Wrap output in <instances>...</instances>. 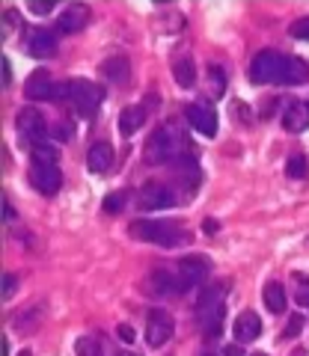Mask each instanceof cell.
<instances>
[{"mask_svg": "<svg viewBox=\"0 0 309 356\" xmlns=\"http://www.w3.org/2000/svg\"><path fill=\"white\" fill-rule=\"evenodd\" d=\"M3 21H6V24H3V39L9 36V30H13V27L24 24V21H21V15L15 13V9H6V13H3Z\"/></svg>", "mask_w": 309, "mask_h": 356, "instance_id": "obj_31", "label": "cell"}, {"mask_svg": "<svg viewBox=\"0 0 309 356\" xmlns=\"http://www.w3.org/2000/svg\"><path fill=\"white\" fill-rule=\"evenodd\" d=\"M122 205H125V193H110L104 202H102V208L107 211V214H116V211H122Z\"/></svg>", "mask_w": 309, "mask_h": 356, "instance_id": "obj_28", "label": "cell"}, {"mask_svg": "<svg viewBox=\"0 0 309 356\" xmlns=\"http://www.w3.org/2000/svg\"><path fill=\"white\" fill-rule=\"evenodd\" d=\"M30 184L42 196H57L63 187V172L57 163H30Z\"/></svg>", "mask_w": 309, "mask_h": 356, "instance_id": "obj_6", "label": "cell"}, {"mask_svg": "<svg viewBox=\"0 0 309 356\" xmlns=\"http://www.w3.org/2000/svg\"><path fill=\"white\" fill-rule=\"evenodd\" d=\"M69 86H72L69 104L77 110V116L90 119L104 102V89L98 83H93V81H69Z\"/></svg>", "mask_w": 309, "mask_h": 356, "instance_id": "obj_3", "label": "cell"}, {"mask_svg": "<svg viewBox=\"0 0 309 356\" xmlns=\"http://www.w3.org/2000/svg\"><path fill=\"white\" fill-rule=\"evenodd\" d=\"M173 77H175V83H179L182 89H187V86H193L196 83V69H193V60L191 57H175V63H173Z\"/></svg>", "mask_w": 309, "mask_h": 356, "instance_id": "obj_20", "label": "cell"}, {"mask_svg": "<svg viewBox=\"0 0 309 356\" xmlns=\"http://www.w3.org/2000/svg\"><path fill=\"white\" fill-rule=\"evenodd\" d=\"M203 356H220V353H203Z\"/></svg>", "mask_w": 309, "mask_h": 356, "instance_id": "obj_42", "label": "cell"}, {"mask_svg": "<svg viewBox=\"0 0 309 356\" xmlns=\"http://www.w3.org/2000/svg\"><path fill=\"white\" fill-rule=\"evenodd\" d=\"M110 163H113V146L110 143H93L90 152H86V170L95 172V175H102L110 170Z\"/></svg>", "mask_w": 309, "mask_h": 356, "instance_id": "obj_15", "label": "cell"}, {"mask_svg": "<svg viewBox=\"0 0 309 356\" xmlns=\"http://www.w3.org/2000/svg\"><path fill=\"white\" fill-rule=\"evenodd\" d=\"M143 119H146V113H143V107H125L122 113H119V131H122V137H131V134H137Z\"/></svg>", "mask_w": 309, "mask_h": 356, "instance_id": "obj_21", "label": "cell"}, {"mask_svg": "<svg viewBox=\"0 0 309 356\" xmlns=\"http://www.w3.org/2000/svg\"><path fill=\"white\" fill-rule=\"evenodd\" d=\"M223 356H244V350H241L238 344H229V348L223 350Z\"/></svg>", "mask_w": 309, "mask_h": 356, "instance_id": "obj_38", "label": "cell"}, {"mask_svg": "<svg viewBox=\"0 0 309 356\" xmlns=\"http://www.w3.org/2000/svg\"><path fill=\"white\" fill-rule=\"evenodd\" d=\"M77 353H81V356H98V350H95V344H93L90 339L77 341Z\"/></svg>", "mask_w": 309, "mask_h": 356, "instance_id": "obj_34", "label": "cell"}, {"mask_svg": "<svg viewBox=\"0 0 309 356\" xmlns=\"http://www.w3.org/2000/svg\"><path fill=\"white\" fill-rule=\"evenodd\" d=\"M149 291L152 294H173V291H182V285L173 280V273H167V270H154L152 276H149Z\"/></svg>", "mask_w": 309, "mask_h": 356, "instance_id": "obj_22", "label": "cell"}, {"mask_svg": "<svg viewBox=\"0 0 309 356\" xmlns=\"http://www.w3.org/2000/svg\"><path fill=\"white\" fill-rule=\"evenodd\" d=\"M262 297H264V306H268L274 315H280V312L285 309V288L280 282H268V285H264Z\"/></svg>", "mask_w": 309, "mask_h": 356, "instance_id": "obj_23", "label": "cell"}, {"mask_svg": "<svg viewBox=\"0 0 309 356\" xmlns=\"http://www.w3.org/2000/svg\"><path fill=\"white\" fill-rule=\"evenodd\" d=\"M280 69H283V57L274 51H262L256 60L250 65V81L253 83H277L280 77Z\"/></svg>", "mask_w": 309, "mask_h": 356, "instance_id": "obj_9", "label": "cell"}, {"mask_svg": "<svg viewBox=\"0 0 309 356\" xmlns=\"http://www.w3.org/2000/svg\"><path fill=\"white\" fill-rule=\"evenodd\" d=\"M179 154V140L173 137V128H161L152 134L149 146H146V158L149 163H170Z\"/></svg>", "mask_w": 309, "mask_h": 356, "instance_id": "obj_7", "label": "cell"}, {"mask_svg": "<svg viewBox=\"0 0 309 356\" xmlns=\"http://www.w3.org/2000/svg\"><path fill=\"white\" fill-rule=\"evenodd\" d=\"M116 356H137V353H128V350H125V353H116Z\"/></svg>", "mask_w": 309, "mask_h": 356, "instance_id": "obj_41", "label": "cell"}, {"mask_svg": "<svg viewBox=\"0 0 309 356\" xmlns=\"http://www.w3.org/2000/svg\"><path fill=\"white\" fill-rule=\"evenodd\" d=\"M9 81H13V63L3 57V86H9Z\"/></svg>", "mask_w": 309, "mask_h": 356, "instance_id": "obj_36", "label": "cell"}, {"mask_svg": "<svg viewBox=\"0 0 309 356\" xmlns=\"http://www.w3.org/2000/svg\"><path fill=\"white\" fill-rule=\"evenodd\" d=\"M283 128L289 134H301L309 128V107L306 104H292L283 113Z\"/></svg>", "mask_w": 309, "mask_h": 356, "instance_id": "obj_19", "label": "cell"}, {"mask_svg": "<svg viewBox=\"0 0 309 356\" xmlns=\"http://www.w3.org/2000/svg\"><path fill=\"white\" fill-rule=\"evenodd\" d=\"M54 134H57L60 140H65V137H72L74 131H72V125H57V128H54Z\"/></svg>", "mask_w": 309, "mask_h": 356, "instance_id": "obj_37", "label": "cell"}, {"mask_svg": "<svg viewBox=\"0 0 309 356\" xmlns=\"http://www.w3.org/2000/svg\"><path fill=\"white\" fill-rule=\"evenodd\" d=\"M15 285H18V276H13V273H6V280H3V300L15 294Z\"/></svg>", "mask_w": 309, "mask_h": 356, "instance_id": "obj_33", "label": "cell"}, {"mask_svg": "<svg viewBox=\"0 0 309 356\" xmlns=\"http://www.w3.org/2000/svg\"><path fill=\"white\" fill-rule=\"evenodd\" d=\"M205 232H208V235H212V232H217V222L214 220H205V226H203Z\"/></svg>", "mask_w": 309, "mask_h": 356, "instance_id": "obj_40", "label": "cell"}, {"mask_svg": "<svg viewBox=\"0 0 309 356\" xmlns=\"http://www.w3.org/2000/svg\"><path fill=\"white\" fill-rule=\"evenodd\" d=\"M301 332H303V315H292V318H289V327H285L283 336H285V339H297Z\"/></svg>", "mask_w": 309, "mask_h": 356, "instance_id": "obj_29", "label": "cell"}, {"mask_svg": "<svg viewBox=\"0 0 309 356\" xmlns=\"http://www.w3.org/2000/svg\"><path fill=\"white\" fill-rule=\"evenodd\" d=\"M285 172H289L292 178H306L309 163H306L303 154H292V158H289V166H285Z\"/></svg>", "mask_w": 309, "mask_h": 356, "instance_id": "obj_26", "label": "cell"}, {"mask_svg": "<svg viewBox=\"0 0 309 356\" xmlns=\"http://www.w3.org/2000/svg\"><path fill=\"white\" fill-rule=\"evenodd\" d=\"M253 356H268V353H253Z\"/></svg>", "mask_w": 309, "mask_h": 356, "instance_id": "obj_43", "label": "cell"}, {"mask_svg": "<svg viewBox=\"0 0 309 356\" xmlns=\"http://www.w3.org/2000/svg\"><path fill=\"white\" fill-rule=\"evenodd\" d=\"M262 336V321L256 312H241V315L235 318V341L238 344H247L253 339Z\"/></svg>", "mask_w": 309, "mask_h": 356, "instance_id": "obj_16", "label": "cell"}, {"mask_svg": "<svg viewBox=\"0 0 309 356\" xmlns=\"http://www.w3.org/2000/svg\"><path fill=\"white\" fill-rule=\"evenodd\" d=\"M3 217H6V220H13V217H15V208L9 205V202H3Z\"/></svg>", "mask_w": 309, "mask_h": 356, "instance_id": "obj_39", "label": "cell"}, {"mask_svg": "<svg viewBox=\"0 0 309 356\" xmlns=\"http://www.w3.org/2000/svg\"><path fill=\"white\" fill-rule=\"evenodd\" d=\"M289 33H292L294 39H309V15L306 18H297L294 24L289 27Z\"/></svg>", "mask_w": 309, "mask_h": 356, "instance_id": "obj_30", "label": "cell"}, {"mask_svg": "<svg viewBox=\"0 0 309 356\" xmlns=\"http://www.w3.org/2000/svg\"><path fill=\"white\" fill-rule=\"evenodd\" d=\"M30 9H33L36 15H48L51 9H54V3H30Z\"/></svg>", "mask_w": 309, "mask_h": 356, "instance_id": "obj_35", "label": "cell"}, {"mask_svg": "<svg viewBox=\"0 0 309 356\" xmlns=\"http://www.w3.org/2000/svg\"><path fill=\"white\" fill-rule=\"evenodd\" d=\"M18 134H21V140L27 143V146H39L42 140H45V134H48V125H45V116L39 113L36 107H24V110H18Z\"/></svg>", "mask_w": 309, "mask_h": 356, "instance_id": "obj_4", "label": "cell"}, {"mask_svg": "<svg viewBox=\"0 0 309 356\" xmlns=\"http://www.w3.org/2000/svg\"><path fill=\"white\" fill-rule=\"evenodd\" d=\"M309 81V63L301 57H283V69L277 83L283 86H297V83H306Z\"/></svg>", "mask_w": 309, "mask_h": 356, "instance_id": "obj_14", "label": "cell"}, {"mask_svg": "<svg viewBox=\"0 0 309 356\" xmlns=\"http://www.w3.org/2000/svg\"><path fill=\"white\" fill-rule=\"evenodd\" d=\"M184 119H187V125L196 128L203 137H214V134H217V116H214L212 107H205V104H187L184 107Z\"/></svg>", "mask_w": 309, "mask_h": 356, "instance_id": "obj_11", "label": "cell"}, {"mask_svg": "<svg viewBox=\"0 0 309 356\" xmlns=\"http://www.w3.org/2000/svg\"><path fill=\"white\" fill-rule=\"evenodd\" d=\"M175 332V321L170 312L164 309H152L149 312V321H146V344L149 348H164Z\"/></svg>", "mask_w": 309, "mask_h": 356, "instance_id": "obj_5", "label": "cell"}, {"mask_svg": "<svg viewBox=\"0 0 309 356\" xmlns=\"http://www.w3.org/2000/svg\"><path fill=\"white\" fill-rule=\"evenodd\" d=\"M116 336L122 339L125 344H131V341L137 339V332H134V327H131V324H119V327H116Z\"/></svg>", "mask_w": 309, "mask_h": 356, "instance_id": "obj_32", "label": "cell"}, {"mask_svg": "<svg viewBox=\"0 0 309 356\" xmlns=\"http://www.w3.org/2000/svg\"><path fill=\"white\" fill-rule=\"evenodd\" d=\"M137 205H140V211H164V208L175 205V196L170 187H164V184H146L137 196Z\"/></svg>", "mask_w": 309, "mask_h": 356, "instance_id": "obj_10", "label": "cell"}, {"mask_svg": "<svg viewBox=\"0 0 309 356\" xmlns=\"http://www.w3.org/2000/svg\"><path fill=\"white\" fill-rule=\"evenodd\" d=\"M30 158H33V163H57L60 154L54 146H48V143H39V146L30 149Z\"/></svg>", "mask_w": 309, "mask_h": 356, "instance_id": "obj_24", "label": "cell"}, {"mask_svg": "<svg viewBox=\"0 0 309 356\" xmlns=\"http://www.w3.org/2000/svg\"><path fill=\"white\" fill-rule=\"evenodd\" d=\"M208 77H212V83H214V98H220V95H223V89H226L223 69H220V65H212V69H208Z\"/></svg>", "mask_w": 309, "mask_h": 356, "instance_id": "obj_27", "label": "cell"}, {"mask_svg": "<svg viewBox=\"0 0 309 356\" xmlns=\"http://www.w3.org/2000/svg\"><path fill=\"white\" fill-rule=\"evenodd\" d=\"M57 24H60L63 33H77V30H84L86 24H90V9L81 6V3H72V6L60 15Z\"/></svg>", "mask_w": 309, "mask_h": 356, "instance_id": "obj_17", "label": "cell"}, {"mask_svg": "<svg viewBox=\"0 0 309 356\" xmlns=\"http://www.w3.org/2000/svg\"><path fill=\"white\" fill-rule=\"evenodd\" d=\"M54 86H57V83L51 81V74L45 69H36L27 77L24 95L30 98V102H54Z\"/></svg>", "mask_w": 309, "mask_h": 356, "instance_id": "obj_12", "label": "cell"}, {"mask_svg": "<svg viewBox=\"0 0 309 356\" xmlns=\"http://www.w3.org/2000/svg\"><path fill=\"white\" fill-rule=\"evenodd\" d=\"M208 270H212V264H208L205 255H187V259H182L179 261V285H182V291L205 282Z\"/></svg>", "mask_w": 309, "mask_h": 356, "instance_id": "obj_8", "label": "cell"}, {"mask_svg": "<svg viewBox=\"0 0 309 356\" xmlns=\"http://www.w3.org/2000/svg\"><path fill=\"white\" fill-rule=\"evenodd\" d=\"M102 74L107 77L110 83H128V77H131V63H128V57H107L104 63H102Z\"/></svg>", "mask_w": 309, "mask_h": 356, "instance_id": "obj_18", "label": "cell"}, {"mask_svg": "<svg viewBox=\"0 0 309 356\" xmlns=\"http://www.w3.org/2000/svg\"><path fill=\"white\" fill-rule=\"evenodd\" d=\"M128 232H131V238L158 243V247H179L187 238V232L173 220H134L128 226Z\"/></svg>", "mask_w": 309, "mask_h": 356, "instance_id": "obj_1", "label": "cell"}, {"mask_svg": "<svg viewBox=\"0 0 309 356\" xmlns=\"http://www.w3.org/2000/svg\"><path fill=\"white\" fill-rule=\"evenodd\" d=\"M292 280L297 282V306L309 309V276L303 273H292Z\"/></svg>", "mask_w": 309, "mask_h": 356, "instance_id": "obj_25", "label": "cell"}, {"mask_svg": "<svg viewBox=\"0 0 309 356\" xmlns=\"http://www.w3.org/2000/svg\"><path fill=\"white\" fill-rule=\"evenodd\" d=\"M27 54L30 57H36V60L54 57V54H57V36H54L51 30H45V27L33 30L27 36Z\"/></svg>", "mask_w": 309, "mask_h": 356, "instance_id": "obj_13", "label": "cell"}, {"mask_svg": "<svg viewBox=\"0 0 309 356\" xmlns=\"http://www.w3.org/2000/svg\"><path fill=\"white\" fill-rule=\"evenodd\" d=\"M229 291L226 282H217L212 288H205V294L200 297V306H196V315H200L203 332L208 339L220 336V321H223V297Z\"/></svg>", "mask_w": 309, "mask_h": 356, "instance_id": "obj_2", "label": "cell"}]
</instances>
